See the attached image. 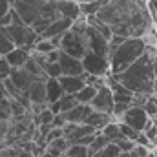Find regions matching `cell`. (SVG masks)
<instances>
[{
  "label": "cell",
  "mask_w": 157,
  "mask_h": 157,
  "mask_svg": "<svg viewBox=\"0 0 157 157\" xmlns=\"http://www.w3.org/2000/svg\"><path fill=\"white\" fill-rule=\"evenodd\" d=\"M57 62H59V66H60L62 75H82V73H86V71H84V66H82V62H80V59L64 53L62 49H59V59H57Z\"/></svg>",
  "instance_id": "9c48e42d"
},
{
  "label": "cell",
  "mask_w": 157,
  "mask_h": 157,
  "mask_svg": "<svg viewBox=\"0 0 157 157\" xmlns=\"http://www.w3.org/2000/svg\"><path fill=\"white\" fill-rule=\"evenodd\" d=\"M4 99H7V93H6V90L2 88V84H0V102H2Z\"/></svg>",
  "instance_id": "e575fe53"
},
{
  "label": "cell",
  "mask_w": 157,
  "mask_h": 157,
  "mask_svg": "<svg viewBox=\"0 0 157 157\" xmlns=\"http://www.w3.org/2000/svg\"><path fill=\"white\" fill-rule=\"evenodd\" d=\"M128 157H137V155H135L133 152H128Z\"/></svg>",
  "instance_id": "74e56055"
},
{
  "label": "cell",
  "mask_w": 157,
  "mask_h": 157,
  "mask_svg": "<svg viewBox=\"0 0 157 157\" xmlns=\"http://www.w3.org/2000/svg\"><path fill=\"white\" fill-rule=\"evenodd\" d=\"M71 22H73V20H70V18L59 17V18H55L53 22H49V24L42 29V33H40L39 37L40 39H53V37H59V35H62V33L71 26Z\"/></svg>",
  "instance_id": "30bf717a"
},
{
  "label": "cell",
  "mask_w": 157,
  "mask_h": 157,
  "mask_svg": "<svg viewBox=\"0 0 157 157\" xmlns=\"http://www.w3.org/2000/svg\"><path fill=\"white\" fill-rule=\"evenodd\" d=\"M108 57L110 46L99 31H95L90 24L86 28V51L80 59L84 71L90 75H110L108 73Z\"/></svg>",
  "instance_id": "3957f363"
},
{
  "label": "cell",
  "mask_w": 157,
  "mask_h": 157,
  "mask_svg": "<svg viewBox=\"0 0 157 157\" xmlns=\"http://www.w3.org/2000/svg\"><path fill=\"white\" fill-rule=\"evenodd\" d=\"M155 20H157V17H155Z\"/></svg>",
  "instance_id": "60d3db41"
},
{
  "label": "cell",
  "mask_w": 157,
  "mask_h": 157,
  "mask_svg": "<svg viewBox=\"0 0 157 157\" xmlns=\"http://www.w3.org/2000/svg\"><path fill=\"white\" fill-rule=\"evenodd\" d=\"M148 40L144 37H128L122 39L119 44L110 48V57H108V73L117 75L122 70H126L137 57L143 55Z\"/></svg>",
  "instance_id": "5b68a950"
},
{
  "label": "cell",
  "mask_w": 157,
  "mask_h": 157,
  "mask_svg": "<svg viewBox=\"0 0 157 157\" xmlns=\"http://www.w3.org/2000/svg\"><path fill=\"white\" fill-rule=\"evenodd\" d=\"M91 110L93 108L90 104H80V102H77L68 112H62V115L66 119V122H84V119L91 113Z\"/></svg>",
  "instance_id": "5bb4252c"
},
{
  "label": "cell",
  "mask_w": 157,
  "mask_h": 157,
  "mask_svg": "<svg viewBox=\"0 0 157 157\" xmlns=\"http://www.w3.org/2000/svg\"><path fill=\"white\" fill-rule=\"evenodd\" d=\"M44 80L42 78H35L24 90V95L28 97L29 102H46V84H44Z\"/></svg>",
  "instance_id": "4fadbf2b"
},
{
  "label": "cell",
  "mask_w": 157,
  "mask_h": 157,
  "mask_svg": "<svg viewBox=\"0 0 157 157\" xmlns=\"http://www.w3.org/2000/svg\"><path fill=\"white\" fill-rule=\"evenodd\" d=\"M4 31L13 42V46L26 48V49H33V44L39 39L35 29L26 24H7V26H4Z\"/></svg>",
  "instance_id": "8992f818"
},
{
  "label": "cell",
  "mask_w": 157,
  "mask_h": 157,
  "mask_svg": "<svg viewBox=\"0 0 157 157\" xmlns=\"http://www.w3.org/2000/svg\"><path fill=\"white\" fill-rule=\"evenodd\" d=\"M75 2H78V4H84V2H91V0H75Z\"/></svg>",
  "instance_id": "8d00e7d4"
},
{
  "label": "cell",
  "mask_w": 157,
  "mask_h": 157,
  "mask_svg": "<svg viewBox=\"0 0 157 157\" xmlns=\"http://www.w3.org/2000/svg\"><path fill=\"white\" fill-rule=\"evenodd\" d=\"M29 55H31V49H26V48H18V46H15V48L9 49L4 57H6V60L9 62L11 68H20V66H24V62L29 59Z\"/></svg>",
  "instance_id": "9a60e30c"
},
{
  "label": "cell",
  "mask_w": 157,
  "mask_h": 157,
  "mask_svg": "<svg viewBox=\"0 0 157 157\" xmlns=\"http://www.w3.org/2000/svg\"><path fill=\"white\" fill-rule=\"evenodd\" d=\"M9 9H11V2H9V0H0V18H2Z\"/></svg>",
  "instance_id": "836d02e7"
},
{
  "label": "cell",
  "mask_w": 157,
  "mask_h": 157,
  "mask_svg": "<svg viewBox=\"0 0 157 157\" xmlns=\"http://www.w3.org/2000/svg\"><path fill=\"white\" fill-rule=\"evenodd\" d=\"M9 80L20 90V91H24L33 80H35V75H31L24 66H20V68H11V73H9Z\"/></svg>",
  "instance_id": "7c38bea8"
},
{
  "label": "cell",
  "mask_w": 157,
  "mask_h": 157,
  "mask_svg": "<svg viewBox=\"0 0 157 157\" xmlns=\"http://www.w3.org/2000/svg\"><path fill=\"white\" fill-rule=\"evenodd\" d=\"M124 88H128L133 93H155L157 82V48L152 44H146L141 57H137L126 70H122L117 75H110Z\"/></svg>",
  "instance_id": "7a4b0ae2"
},
{
  "label": "cell",
  "mask_w": 157,
  "mask_h": 157,
  "mask_svg": "<svg viewBox=\"0 0 157 157\" xmlns=\"http://www.w3.org/2000/svg\"><path fill=\"white\" fill-rule=\"evenodd\" d=\"M99 132H101V133L110 141V143H115L117 139L122 137V135H121V130H119V122L115 121V119H112V121H110L102 130H99Z\"/></svg>",
  "instance_id": "ffe728a7"
},
{
  "label": "cell",
  "mask_w": 157,
  "mask_h": 157,
  "mask_svg": "<svg viewBox=\"0 0 157 157\" xmlns=\"http://www.w3.org/2000/svg\"><path fill=\"white\" fill-rule=\"evenodd\" d=\"M84 17H86V22H88L95 31H99L104 39H108V40L112 39V31H110V28H108V26L97 17V15H84Z\"/></svg>",
  "instance_id": "d6986e66"
},
{
  "label": "cell",
  "mask_w": 157,
  "mask_h": 157,
  "mask_svg": "<svg viewBox=\"0 0 157 157\" xmlns=\"http://www.w3.org/2000/svg\"><path fill=\"white\" fill-rule=\"evenodd\" d=\"M95 91H97L95 86H91V84H84L77 93H73V97L77 99V102H80V104H90L91 99H93V95H95Z\"/></svg>",
  "instance_id": "44dd1931"
},
{
  "label": "cell",
  "mask_w": 157,
  "mask_h": 157,
  "mask_svg": "<svg viewBox=\"0 0 157 157\" xmlns=\"http://www.w3.org/2000/svg\"><path fill=\"white\" fill-rule=\"evenodd\" d=\"M44 73H46V77H53V78H59L62 75L59 62H48L46 68H44Z\"/></svg>",
  "instance_id": "f1b7e54d"
},
{
  "label": "cell",
  "mask_w": 157,
  "mask_h": 157,
  "mask_svg": "<svg viewBox=\"0 0 157 157\" xmlns=\"http://www.w3.org/2000/svg\"><path fill=\"white\" fill-rule=\"evenodd\" d=\"M55 9L59 13V17H64V18H70V20H75L77 17H80V6L75 0H57L55 2Z\"/></svg>",
  "instance_id": "8fae6325"
},
{
  "label": "cell",
  "mask_w": 157,
  "mask_h": 157,
  "mask_svg": "<svg viewBox=\"0 0 157 157\" xmlns=\"http://www.w3.org/2000/svg\"><path fill=\"white\" fill-rule=\"evenodd\" d=\"M46 2H57V0H46Z\"/></svg>",
  "instance_id": "f35d334b"
},
{
  "label": "cell",
  "mask_w": 157,
  "mask_h": 157,
  "mask_svg": "<svg viewBox=\"0 0 157 157\" xmlns=\"http://www.w3.org/2000/svg\"><path fill=\"white\" fill-rule=\"evenodd\" d=\"M82 75H84V73H82ZM82 75H60V77H59V84L62 86L64 93H71V95L77 93L78 90L86 84Z\"/></svg>",
  "instance_id": "2e32d148"
},
{
  "label": "cell",
  "mask_w": 157,
  "mask_h": 157,
  "mask_svg": "<svg viewBox=\"0 0 157 157\" xmlns=\"http://www.w3.org/2000/svg\"><path fill=\"white\" fill-rule=\"evenodd\" d=\"M121 122H124V124H128V126H132L135 132H143L148 124H150V121L152 119L146 115V112H144V108L143 106H128V110L117 119Z\"/></svg>",
  "instance_id": "52a82bcc"
},
{
  "label": "cell",
  "mask_w": 157,
  "mask_h": 157,
  "mask_svg": "<svg viewBox=\"0 0 157 157\" xmlns=\"http://www.w3.org/2000/svg\"><path fill=\"white\" fill-rule=\"evenodd\" d=\"M64 122H66V119H64L62 113H55L53 119H51V126H53V128H62Z\"/></svg>",
  "instance_id": "d6a6232c"
},
{
  "label": "cell",
  "mask_w": 157,
  "mask_h": 157,
  "mask_svg": "<svg viewBox=\"0 0 157 157\" xmlns=\"http://www.w3.org/2000/svg\"><path fill=\"white\" fill-rule=\"evenodd\" d=\"M55 48H57V46H55L49 39H40L39 37L37 42L33 44V49H31V51H37V53H42V55H48V53H49L51 49H55Z\"/></svg>",
  "instance_id": "603a6c76"
},
{
  "label": "cell",
  "mask_w": 157,
  "mask_h": 157,
  "mask_svg": "<svg viewBox=\"0 0 157 157\" xmlns=\"http://www.w3.org/2000/svg\"><path fill=\"white\" fill-rule=\"evenodd\" d=\"M119 154H121V150L117 148V144L115 143H108L102 150H99L91 157H119Z\"/></svg>",
  "instance_id": "484cf974"
},
{
  "label": "cell",
  "mask_w": 157,
  "mask_h": 157,
  "mask_svg": "<svg viewBox=\"0 0 157 157\" xmlns=\"http://www.w3.org/2000/svg\"><path fill=\"white\" fill-rule=\"evenodd\" d=\"M115 144H117V148L121 152H132V148L135 146V141H132V139H126V137H121L115 141Z\"/></svg>",
  "instance_id": "4dcf8cb0"
},
{
  "label": "cell",
  "mask_w": 157,
  "mask_h": 157,
  "mask_svg": "<svg viewBox=\"0 0 157 157\" xmlns=\"http://www.w3.org/2000/svg\"><path fill=\"white\" fill-rule=\"evenodd\" d=\"M117 122H119L121 135H122V137H126V139H132V141H133V139H135V135H137L139 132H135L132 126H128V124H124V122H121V121H117Z\"/></svg>",
  "instance_id": "f546056e"
},
{
  "label": "cell",
  "mask_w": 157,
  "mask_h": 157,
  "mask_svg": "<svg viewBox=\"0 0 157 157\" xmlns=\"http://www.w3.org/2000/svg\"><path fill=\"white\" fill-rule=\"evenodd\" d=\"M44 84H46V102H48V104L59 101V99L64 95V90H62V86L59 84V78L46 77Z\"/></svg>",
  "instance_id": "e0dca14e"
},
{
  "label": "cell",
  "mask_w": 157,
  "mask_h": 157,
  "mask_svg": "<svg viewBox=\"0 0 157 157\" xmlns=\"http://www.w3.org/2000/svg\"><path fill=\"white\" fill-rule=\"evenodd\" d=\"M95 15L110 28L112 35L122 39H148L157 22L150 0H108Z\"/></svg>",
  "instance_id": "6da1fadb"
},
{
  "label": "cell",
  "mask_w": 157,
  "mask_h": 157,
  "mask_svg": "<svg viewBox=\"0 0 157 157\" xmlns=\"http://www.w3.org/2000/svg\"><path fill=\"white\" fill-rule=\"evenodd\" d=\"M108 143H110V141H108L101 132H97V133H95V139L91 141V144H88V155L91 157L93 154H97V152H99V150H102Z\"/></svg>",
  "instance_id": "7402d4cb"
},
{
  "label": "cell",
  "mask_w": 157,
  "mask_h": 157,
  "mask_svg": "<svg viewBox=\"0 0 157 157\" xmlns=\"http://www.w3.org/2000/svg\"><path fill=\"white\" fill-rule=\"evenodd\" d=\"M77 104V99L71 95V93H64L60 99H59V106H60V113L62 112H68L70 108H73Z\"/></svg>",
  "instance_id": "4316f807"
},
{
  "label": "cell",
  "mask_w": 157,
  "mask_h": 157,
  "mask_svg": "<svg viewBox=\"0 0 157 157\" xmlns=\"http://www.w3.org/2000/svg\"><path fill=\"white\" fill-rule=\"evenodd\" d=\"M146 157H157V154H155V152H152V150H150V154H148Z\"/></svg>",
  "instance_id": "d590c367"
},
{
  "label": "cell",
  "mask_w": 157,
  "mask_h": 157,
  "mask_svg": "<svg viewBox=\"0 0 157 157\" xmlns=\"http://www.w3.org/2000/svg\"><path fill=\"white\" fill-rule=\"evenodd\" d=\"M113 104H115V101H113V95H112V90H110L108 82L102 84L101 88H97V91H95V95H93V99L90 102V106L93 110L104 112V113H110V115H112Z\"/></svg>",
  "instance_id": "ba28073f"
},
{
  "label": "cell",
  "mask_w": 157,
  "mask_h": 157,
  "mask_svg": "<svg viewBox=\"0 0 157 157\" xmlns=\"http://www.w3.org/2000/svg\"><path fill=\"white\" fill-rule=\"evenodd\" d=\"M112 119H113V117H112L110 113H104V112L91 110V113L84 119V122H86V124H90V126H93V128L99 132V130H102V128H104V126H106V124L112 121Z\"/></svg>",
  "instance_id": "ac0fdd59"
},
{
  "label": "cell",
  "mask_w": 157,
  "mask_h": 157,
  "mask_svg": "<svg viewBox=\"0 0 157 157\" xmlns=\"http://www.w3.org/2000/svg\"><path fill=\"white\" fill-rule=\"evenodd\" d=\"M9 2H11V4H13V0H9Z\"/></svg>",
  "instance_id": "ab89813d"
},
{
  "label": "cell",
  "mask_w": 157,
  "mask_h": 157,
  "mask_svg": "<svg viewBox=\"0 0 157 157\" xmlns=\"http://www.w3.org/2000/svg\"><path fill=\"white\" fill-rule=\"evenodd\" d=\"M9 73H11V66H9V62L6 60V57L0 55V80L7 78L9 77Z\"/></svg>",
  "instance_id": "1f68e13d"
},
{
  "label": "cell",
  "mask_w": 157,
  "mask_h": 157,
  "mask_svg": "<svg viewBox=\"0 0 157 157\" xmlns=\"http://www.w3.org/2000/svg\"><path fill=\"white\" fill-rule=\"evenodd\" d=\"M64 154H66L68 157H90L88 155V146H84V144H77V143H71Z\"/></svg>",
  "instance_id": "cb8c5ba5"
},
{
  "label": "cell",
  "mask_w": 157,
  "mask_h": 157,
  "mask_svg": "<svg viewBox=\"0 0 157 157\" xmlns=\"http://www.w3.org/2000/svg\"><path fill=\"white\" fill-rule=\"evenodd\" d=\"M11 7L15 13L20 17V20L33 28L35 33L40 35L42 29L59 18V13L55 9V2H46V0H13Z\"/></svg>",
  "instance_id": "277c9868"
},
{
  "label": "cell",
  "mask_w": 157,
  "mask_h": 157,
  "mask_svg": "<svg viewBox=\"0 0 157 157\" xmlns=\"http://www.w3.org/2000/svg\"><path fill=\"white\" fill-rule=\"evenodd\" d=\"M15 46H13V42L9 40V37L6 35V31H4V28L0 26V55H6L9 49H13Z\"/></svg>",
  "instance_id": "83f0119b"
},
{
  "label": "cell",
  "mask_w": 157,
  "mask_h": 157,
  "mask_svg": "<svg viewBox=\"0 0 157 157\" xmlns=\"http://www.w3.org/2000/svg\"><path fill=\"white\" fill-rule=\"evenodd\" d=\"M46 146H48V148H53V150H57V152H60V154H64V152L68 150V146H70V141H68L64 135H60V137L49 141Z\"/></svg>",
  "instance_id": "d4e9b609"
}]
</instances>
